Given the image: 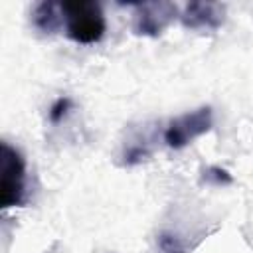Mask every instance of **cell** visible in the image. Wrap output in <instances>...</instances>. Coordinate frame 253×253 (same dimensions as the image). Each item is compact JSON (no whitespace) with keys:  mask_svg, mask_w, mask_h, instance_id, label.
I'll return each mask as SVG.
<instances>
[{"mask_svg":"<svg viewBox=\"0 0 253 253\" xmlns=\"http://www.w3.org/2000/svg\"><path fill=\"white\" fill-rule=\"evenodd\" d=\"M61 12H63L65 34L69 40L89 45L105 36L107 20L99 2H91V0L61 2Z\"/></svg>","mask_w":253,"mask_h":253,"instance_id":"6da1fadb","label":"cell"},{"mask_svg":"<svg viewBox=\"0 0 253 253\" xmlns=\"http://www.w3.org/2000/svg\"><path fill=\"white\" fill-rule=\"evenodd\" d=\"M26 202V160L8 142L0 144V208H16Z\"/></svg>","mask_w":253,"mask_h":253,"instance_id":"7a4b0ae2","label":"cell"},{"mask_svg":"<svg viewBox=\"0 0 253 253\" xmlns=\"http://www.w3.org/2000/svg\"><path fill=\"white\" fill-rule=\"evenodd\" d=\"M213 126V109L211 107H198L188 111L176 119H172L164 128V142L166 146L180 150L194 142L198 136L210 132Z\"/></svg>","mask_w":253,"mask_h":253,"instance_id":"3957f363","label":"cell"},{"mask_svg":"<svg viewBox=\"0 0 253 253\" xmlns=\"http://www.w3.org/2000/svg\"><path fill=\"white\" fill-rule=\"evenodd\" d=\"M132 32L136 36L156 38L160 36L178 16V6L172 2H134Z\"/></svg>","mask_w":253,"mask_h":253,"instance_id":"277c9868","label":"cell"},{"mask_svg":"<svg viewBox=\"0 0 253 253\" xmlns=\"http://www.w3.org/2000/svg\"><path fill=\"white\" fill-rule=\"evenodd\" d=\"M180 22L188 30L211 32L225 22V4L219 2H188L180 12Z\"/></svg>","mask_w":253,"mask_h":253,"instance_id":"5b68a950","label":"cell"},{"mask_svg":"<svg viewBox=\"0 0 253 253\" xmlns=\"http://www.w3.org/2000/svg\"><path fill=\"white\" fill-rule=\"evenodd\" d=\"M32 24L43 34H55L63 26L61 2H40L32 10Z\"/></svg>","mask_w":253,"mask_h":253,"instance_id":"8992f818","label":"cell"},{"mask_svg":"<svg viewBox=\"0 0 253 253\" xmlns=\"http://www.w3.org/2000/svg\"><path fill=\"white\" fill-rule=\"evenodd\" d=\"M202 180L206 182V184H211V186H229V184H233V176L225 170V168H221V166H208L206 170H204V174H202Z\"/></svg>","mask_w":253,"mask_h":253,"instance_id":"52a82bcc","label":"cell"},{"mask_svg":"<svg viewBox=\"0 0 253 253\" xmlns=\"http://www.w3.org/2000/svg\"><path fill=\"white\" fill-rule=\"evenodd\" d=\"M158 249L160 253H186L180 237L174 233H166V231L158 235Z\"/></svg>","mask_w":253,"mask_h":253,"instance_id":"ba28073f","label":"cell"},{"mask_svg":"<svg viewBox=\"0 0 253 253\" xmlns=\"http://www.w3.org/2000/svg\"><path fill=\"white\" fill-rule=\"evenodd\" d=\"M69 109H71V99H69V97H59V99L51 105V109H49V119H51V123L63 121V117L67 115Z\"/></svg>","mask_w":253,"mask_h":253,"instance_id":"9c48e42d","label":"cell"}]
</instances>
